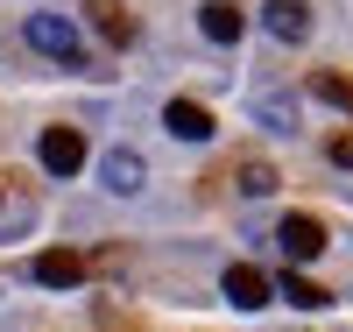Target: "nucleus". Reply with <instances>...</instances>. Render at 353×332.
Wrapping results in <instances>:
<instances>
[{
	"label": "nucleus",
	"mask_w": 353,
	"mask_h": 332,
	"mask_svg": "<svg viewBox=\"0 0 353 332\" xmlns=\"http://www.w3.org/2000/svg\"><path fill=\"white\" fill-rule=\"evenodd\" d=\"M28 50H43L50 64H71V71H85V43H78V21L71 14H28Z\"/></svg>",
	"instance_id": "1"
},
{
	"label": "nucleus",
	"mask_w": 353,
	"mask_h": 332,
	"mask_svg": "<svg viewBox=\"0 0 353 332\" xmlns=\"http://www.w3.org/2000/svg\"><path fill=\"white\" fill-rule=\"evenodd\" d=\"M36 156H43L50 177H78V170H85V135H78V128H43Z\"/></svg>",
	"instance_id": "2"
},
{
	"label": "nucleus",
	"mask_w": 353,
	"mask_h": 332,
	"mask_svg": "<svg viewBox=\"0 0 353 332\" xmlns=\"http://www.w3.org/2000/svg\"><path fill=\"white\" fill-rule=\"evenodd\" d=\"M219 290H226V304H233V311H261V304H269V297H276V283L261 276L254 262H233L226 276H219Z\"/></svg>",
	"instance_id": "3"
},
{
	"label": "nucleus",
	"mask_w": 353,
	"mask_h": 332,
	"mask_svg": "<svg viewBox=\"0 0 353 332\" xmlns=\"http://www.w3.org/2000/svg\"><path fill=\"white\" fill-rule=\"evenodd\" d=\"M99 184H106L113 198H134L141 184H149V163H141L134 148H106V156H99Z\"/></svg>",
	"instance_id": "4"
},
{
	"label": "nucleus",
	"mask_w": 353,
	"mask_h": 332,
	"mask_svg": "<svg viewBox=\"0 0 353 332\" xmlns=\"http://www.w3.org/2000/svg\"><path fill=\"white\" fill-rule=\"evenodd\" d=\"M276 248H283L290 262H318V255H325V226H318L311 213H290V219L276 226Z\"/></svg>",
	"instance_id": "5"
},
{
	"label": "nucleus",
	"mask_w": 353,
	"mask_h": 332,
	"mask_svg": "<svg viewBox=\"0 0 353 332\" xmlns=\"http://www.w3.org/2000/svg\"><path fill=\"white\" fill-rule=\"evenodd\" d=\"M163 135L198 148V141H212V113H205L198 99H170V106H163Z\"/></svg>",
	"instance_id": "6"
},
{
	"label": "nucleus",
	"mask_w": 353,
	"mask_h": 332,
	"mask_svg": "<svg viewBox=\"0 0 353 332\" xmlns=\"http://www.w3.org/2000/svg\"><path fill=\"white\" fill-rule=\"evenodd\" d=\"M261 28H269L276 43H304L311 36V8L304 0H269V8H261Z\"/></svg>",
	"instance_id": "7"
},
{
	"label": "nucleus",
	"mask_w": 353,
	"mask_h": 332,
	"mask_svg": "<svg viewBox=\"0 0 353 332\" xmlns=\"http://www.w3.org/2000/svg\"><path fill=\"white\" fill-rule=\"evenodd\" d=\"M198 28H205V43H241V36H248V14L233 8V0H205V8H198Z\"/></svg>",
	"instance_id": "8"
},
{
	"label": "nucleus",
	"mask_w": 353,
	"mask_h": 332,
	"mask_svg": "<svg viewBox=\"0 0 353 332\" xmlns=\"http://www.w3.org/2000/svg\"><path fill=\"white\" fill-rule=\"evenodd\" d=\"M78 276H85V262H78L71 248H50V255H36V283H43V290H71Z\"/></svg>",
	"instance_id": "9"
},
{
	"label": "nucleus",
	"mask_w": 353,
	"mask_h": 332,
	"mask_svg": "<svg viewBox=\"0 0 353 332\" xmlns=\"http://www.w3.org/2000/svg\"><path fill=\"white\" fill-rule=\"evenodd\" d=\"M85 14L99 21V36H106V43H121V50L134 43V14H128V8H113V0H92Z\"/></svg>",
	"instance_id": "10"
},
{
	"label": "nucleus",
	"mask_w": 353,
	"mask_h": 332,
	"mask_svg": "<svg viewBox=\"0 0 353 332\" xmlns=\"http://www.w3.org/2000/svg\"><path fill=\"white\" fill-rule=\"evenodd\" d=\"M233 184H241V198H269V191H276V163H261V156H248L241 170H233Z\"/></svg>",
	"instance_id": "11"
},
{
	"label": "nucleus",
	"mask_w": 353,
	"mask_h": 332,
	"mask_svg": "<svg viewBox=\"0 0 353 332\" xmlns=\"http://www.w3.org/2000/svg\"><path fill=\"white\" fill-rule=\"evenodd\" d=\"M283 297H290V304H297V311H318V304H332V297L325 290H318V283H304V276H290V268H283V283H276Z\"/></svg>",
	"instance_id": "12"
},
{
	"label": "nucleus",
	"mask_w": 353,
	"mask_h": 332,
	"mask_svg": "<svg viewBox=\"0 0 353 332\" xmlns=\"http://www.w3.org/2000/svg\"><path fill=\"white\" fill-rule=\"evenodd\" d=\"M311 99H325V106L353 113V85H346V78H332V71H318V78H311Z\"/></svg>",
	"instance_id": "13"
},
{
	"label": "nucleus",
	"mask_w": 353,
	"mask_h": 332,
	"mask_svg": "<svg viewBox=\"0 0 353 332\" xmlns=\"http://www.w3.org/2000/svg\"><path fill=\"white\" fill-rule=\"evenodd\" d=\"M261 120L276 135H297V99H261Z\"/></svg>",
	"instance_id": "14"
},
{
	"label": "nucleus",
	"mask_w": 353,
	"mask_h": 332,
	"mask_svg": "<svg viewBox=\"0 0 353 332\" xmlns=\"http://www.w3.org/2000/svg\"><path fill=\"white\" fill-rule=\"evenodd\" d=\"M325 156H332V163H339V170H353V128H346V135H332V141H325Z\"/></svg>",
	"instance_id": "15"
}]
</instances>
